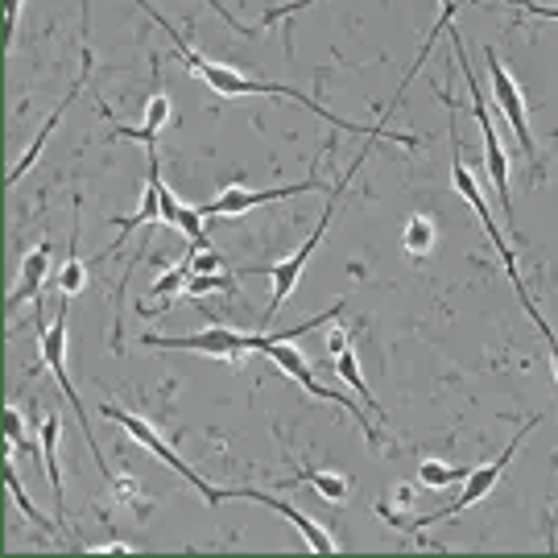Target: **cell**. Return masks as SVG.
<instances>
[{"instance_id": "obj_1", "label": "cell", "mask_w": 558, "mask_h": 558, "mask_svg": "<svg viewBox=\"0 0 558 558\" xmlns=\"http://www.w3.org/2000/svg\"><path fill=\"white\" fill-rule=\"evenodd\" d=\"M141 13H149V17L158 21L161 29L170 34V41H174V50H179L182 66L195 75V80H203L216 96H286V100L294 104H306V112H315L319 120H327V124H336V129H343V133H356V137H380V141H393V145H405V149H414L418 145V137H405V133H393L389 124H356V120H339L331 117L323 104H315L306 92H299V87H286V83H260V80H248V75H240V71H232V66H223V62H207L203 54H195L191 50V41L182 38L179 29L170 25V21L161 17L158 9L149 4V0H133Z\"/></svg>"}, {"instance_id": "obj_2", "label": "cell", "mask_w": 558, "mask_h": 558, "mask_svg": "<svg viewBox=\"0 0 558 558\" xmlns=\"http://www.w3.org/2000/svg\"><path fill=\"white\" fill-rule=\"evenodd\" d=\"M534 426H538V418H530V422H525V426H521L518 435H513V442H509V447H505V451H500V456L493 459V463H484V468H476V472L468 476V484H463V493H459V497L451 500L447 509H435V513H426V518H401V513H393V509H389V505L380 500V505H377V513H380V518H385V521H389L393 530H405V534H422L426 525H439V521L459 518L463 509H472V505H480V500H484V497H488V493H493V488H497L500 476H505V468L513 463V456H518V447H521V442H525V435H530Z\"/></svg>"}, {"instance_id": "obj_3", "label": "cell", "mask_w": 558, "mask_h": 558, "mask_svg": "<svg viewBox=\"0 0 558 558\" xmlns=\"http://www.w3.org/2000/svg\"><path fill=\"white\" fill-rule=\"evenodd\" d=\"M339 311H343V302H336L331 311H323V315H315V319H302L299 327H286V331H278V339L269 343V352H265V356L274 360V364H278L281 373H286V377L299 380V385L306 389V393H315V398H323V401H336V405H343V410H348V414H352V418L360 422L364 439H368L373 447H377V442H380L377 426H373L368 418H360V410H356V405H352L348 398H343L339 389H327V385H319V380H315V373L306 368V360H302V352H294V348H290V343H294L299 336H306V331H315V327H323L327 319H339Z\"/></svg>"}, {"instance_id": "obj_4", "label": "cell", "mask_w": 558, "mask_h": 558, "mask_svg": "<svg viewBox=\"0 0 558 558\" xmlns=\"http://www.w3.org/2000/svg\"><path fill=\"white\" fill-rule=\"evenodd\" d=\"M364 166V154H356V161H352V170L343 174V179L327 191V207H323V216H319V223H315V232H311V240L302 244L294 257H286V260H278L274 269H265L269 278H274V299H269V311H265V319L260 323H274L278 319V311H281V302L290 299L294 290H299V278H302V269H306V260H311V253L319 248V240H323V232H327V223H331V216H336V203H339V195H343V186L356 179V170Z\"/></svg>"}, {"instance_id": "obj_5", "label": "cell", "mask_w": 558, "mask_h": 558, "mask_svg": "<svg viewBox=\"0 0 558 558\" xmlns=\"http://www.w3.org/2000/svg\"><path fill=\"white\" fill-rule=\"evenodd\" d=\"M278 336H244L232 327H207V331H191V336H141L145 348H170V352H199L211 360H240L248 352H269V343Z\"/></svg>"}, {"instance_id": "obj_6", "label": "cell", "mask_w": 558, "mask_h": 558, "mask_svg": "<svg viewBox=\"0 0 558 558\" xmlns=\"http://www.w3.org/2000/svg\"><path fill=\"white\" fill-rule=\"evenodd\" d=\"M447 34H451V50H456V62L463 66V80L472 87V108H476V120H480V133H484V170H488V186L497 191V199L505 203V220L513 223V199H509V158H505V149H500V137H497V124L488 117V108H484V96H480V83L472 75V59L463 54V41L459 34L447 25Z\"/></svg>"}, {"instance_id": "obj_7", "label": "cell", "mask_w": 558, "mask_h": 558, "mask_svg": "<svg viewBox=\"0 0 558 558\" xmlns=\"http://www.w3.org/2000/svg\"><path fill=\"white\" fill-rule=\"evenodd\" d=\"M100 414H104V418L120 422V426H124V430L133 435V442H141L145 451H154V459H161V463H166V468H170L174 476L186 480V484H191V488H195V493L203 497V505H207V509H216V505L223 500V488H211V484H207V480H203L199 472H195V468H191V463H186V459H182L179 451L170 447V442L161 439L158 430H154V426H149L145 418L129 414V410H120V405H108V401L100 405Z\"/></svg>"}, {"instance_id": "obj_8", "label": "cell", "mask_w": 558, "mask_h": 558, "mask_svg": "<svg viewBox=\"0 0 558 558\" xmlns=\"http://www.w3.org/2000/svg\"><path fill=\"white\" fill-rule=\"evenodd\" d=\"M66 294H62L59 311H54V323L46 327L38 336V348H41V364L54 373V380L62 385V393H66V401H75V418H80V430L83 439H87V447H92V459H96V468L104 472V480H108V459H104L100 442H96V435H92V422L83 418V401L80 393H75V385H71V377H66Z\"/></svg>"}, {"instance_id": "obj_9", "label": "cell", "mask_w": 558, "mask_h": 558, "mask_svg": "<svg viewBox=\"0 0 558 558\" xmlns=\"http://www.w3.org/2000/svg\"><path fill=\"white\" fill-rule=\"evenodd\" d=\"M484 62H488L493 100H497L500 117L509 120V129H513V137H518L521 154H525V161H530V174H538L542 161H538V145H534V137H530V120H525V96H521V87L513 83V75L500 66V59H497V50H493V46L484 50Z\"/></svg>"}, {"instance_id": "obj_10", "label": "cell", "mask_w": 558, "mask_h": 558, "mask_svg": "<svg viewBox=\"0 0 558 558\" xmlns=\"http://www.w3.org/2000/svg\"><path fill=\"white\" fill-rule=\"evenodd\" d=\"M442 100H447V112H451V149H456V158H451V182H456V191L463 195V199L476 207V216H480V223H484V232H488V240L497 244V253H500V260H505V274H509V281L513 286H525L521 281V274H518V260H513V253H509V244H505V236H500V228H497V220H493V207H488V199L480 195V186H476V179L468 174V166H463V158H459V129H456V104H451V96L442 92Z\"/></svg>"}, {"instance_id": "obj_11", "label": "cell", "mask_w": 558, "mask_h": 558, "mask_svg": "<svg viewBox=\"0 0 558 558\" xmlns=\"http://www.w3.org/2000/svg\"><path fill=\"white\" fill-rule=\"evenodd\" d=\"M311 191H319V179L315 174H306V182H294V186H269V191H240V186H228L220 199L203 203V220H228V216H244V211H253L260 203H278V199H290V195H311Z\"/></svg>"}, {"instance_id": "obj_12", "label": "cell", "mask_w": 558, "mask_h": 558, "mask_svg": "<svg viewBox=\"0 0 558 558\" xmlns=\"http://www.w3.org/2000/svg\"><path fill=\"white\" fill-rule=\"evenodd\" d=\"M223 500H257V505H269V509H278L281 518H286L290 525H294V530H299L311 550H319V555H336V550H339L336 538L323 530L319 521H311L306 513H302V509H294L290 500L274 497V493H260V488H223Z\"/></svg>"}, {"instance_id": "obj_13", "label": "cell", "mask_w": 558, "mask_h": 558, "mask_svg": "<svg viewBox=\"0 0 558 558\" xmlns=\"http://www.w3.org/2000/svg\"><path fill=\"white\" fill-rule=\"evenodd\" d=\"M92 71H96V59H92V50H87V46H83V66H80V80H75V87H71V92H66V100H62L59 108H54V112H50V120H46V124H41V133H38V137H34V145H29V149H25V154H21V158H17V166H13V170H9V186H17V182L25 179V174H29V166H34V161L41 158V145H46V141H50V133H54V129H59V120L66 117V108H71V104L80 100V92H83V87H87V80H92Z\"/></svg>"}, {"instance_id": "obj_14", "label": "cell", "mask_w": 558, "mask_h": 558, "mask_svg": "<svg viewBox=\"0 0 558 558\" xmlns=\"http://www.w3.org/2000/svg\"><path fill=\"white\" fill-rule=\"evenodd\" d=\"M59 439H62V418L50 414L41 422V435H38V451L41 463H46V480H50V493H54V521L66 530V497H62V468H59ZM71 538V534H66Z\"/></svg>"}, {"instance_id": "obj_15", "label": "cell", "mask_w": 558, "mask_h": 558, "mask_svg": "<svg viewBox=\"0 0 558 558\" xmlns=\"http://www.w3.org/2000/svg\"><path fill=\"white\" fill-rule=\"evenodd\" d=\"M50 274V244H38L34 253H25L21 260V274H17V290L9 294V315L21 311L29 299H41V281Z\"/></svg>"}, {"instance_id": "obj_16", "label": "cell", "mask_w": 558, "mask_h": 558, "mask_svg": "<svg viewBox=\"0 0 558 558\" xmlns=\"http://www.w3.org/2000/svg\"><path fill=\"white\" fill-rule=\"evenodd\" d=\"M290 468H294V484H311L323 500H331V505H343L348 500V480L336 476V472H319V468H299L294 459H290Z\"/></svg>"}, {"instance_id": "obj_17", "label": "cell", "mask_w": 558, "mask_h": 558, "mask_svg": "<svg viewBox=\"0 0 558 558\" xmlns=\"http://www.w3.org/2000/svg\"><path fill=\"white\" fill-rule=\"evenodd\" d=\"M4 484H9V493H13V500H17L21 513L34 521V525H41V534H62V538H66V530H62L59 521L41 518L38 509H34V500H29V493L21 488V476H17V468H13V463H4ZM66 542H71V538H66Z\"/></svg>"}, {"instance_id": "obj_18", "label": "cell", "mask_w": 558, "mask_h": 558, "mask_svg": "<svg viewBox=\"0 0 558 558\" xmlns=\"http://www.w3.org/2000/svg\"><path fill=\"white\" fill-rule=\"evenodd\" d=\"M336 373L343 377V385H352V389H356V398L364 401V405H368V410H373L377 418H385L380 401L373 398V389H368V385H364V377H360V364H356V356H352V348H348V352H339V356H336Z\"/></svg>"}, {"instance_id": "obj_19", "label": "cell", "mask_w": 558, "mask_h": 558, "mask_svg": "<svg viewBox=\"0 0 558 558\" xmlns=\"http://www.w3.org/2000/svg\"><path fill=\"white\" fill-rule=\"evenodd\" d=\"M207 294H236V278L220 269V274H191L186 278V299L203 302Z\"/></svg>"}, {"instance_id": "obj_20", "label": "cell", "mask_w": 558, "mask_h": 558, "mask_svg": "<svg viewBox=\"0 0 558 558\" xmlns=\"http://www.w3.org/2000/svg\"><path fill=\"white\" fill-rule=\"evenodd\" d=\"M468 476H472V468H447V463H439V459H426V463L418 468V480L426 484V488H435V493L451 488V484H463Z\"/></svg>"}, {"instance_id": "obj_21", "label": "cell", "mask_w": 558, "mask_h": 558, "mask_svg": "<svg viewBox=\"0 0 558 558\" xmlns=\"http://www.w3.org/2000/svg\"><path fill=\"white\" fill-rule=\"evenodd\" d=\"M435 240H439V232H435V223L426 220V216H414V220L405 223V232H401L405 253H414V257H426L435 248Z\"/></svg>"}, {"instance_id": "obj_22", "label": "cell", "mask_w": 558, "mask_h": 558, "mask_svg": "<svg viewBox=\"0 0 558 558\" xmlns=\"http://www.w3.org/2000/svg\"><path fill=\"white\" fill-rule=\"evenodd\" d=\"M186 278H191V257L179 260V265H170V269H166V274L145 290V299H170V294L186 290Z\"/></svg>"}, {"instance_id": "obj_23", "label": "cell", "mask_w": 558, "mask_h": 558, "mask_svg": "<svg viewBox=\"0 0 558 558\" xmlns=\"http://www.w3.org/2000/svg\"><path fill=\"white\" fill-rule=\"evenodd\" d=\"M54 286H59L62 294L71 299V294H80V290H87V265H83L80 257H75V248H71V257H66V265L59 269V278H54Z\"/></svg>"}, {"instance_id": "obj_24", "label": "cell", "mask_w": 558, "mask_h": 558, "mask_svg": "<svg viewBox=\"0 0 558 558\" xmlns=\"http://www.w3.org/2000/svg\"><path fill=\"white\" fill-rule=\"evenodd\" d=\"M170 117H174V108H170V96L166 92H154L149 96V104H145V129H154V133H161L166 124H170Z\"/></svg>"}, {"instance_id": "obj_25", "label": "cell", "mask_w": 558, "mask_h": 558, "mask_svg": "<svg viewBox=\"0 0 558 558\" xmlns=\"http://www.w3.org/2000/svg\"><path fill=\"white\" fill-rule=\"evenodd\" d=\"M4 435H9V442H13L17 451L29 447V442H25V418H21V410H4Z\"/></svg>"}, {"instance_id": "obj_26", "label": "cell", "mask_w": 558, "mask_h": 558, "mask_svg": "<svg viewBox=\"0 0 558 558\" xmlns=\"http://www.w3.org/2000/svg\"><path fill=\"white\" fill-rule=\"evenodd\" d=\"M117 497H120V500H129V505L137 509L141 518L149 513V500H141V497H137V480H117Z\"/></svg>"}, {"instance_id": "obj_27", "label": "cell", "mask_w": 558, "mask_h": 558, "mask_svg": "<svg viewBox=\"0 0 558 558\" xmlns=\"http://www.w3.org/2000/svg\"><path fill=\"white\" fill-rule=\"evenodd\" d=\"M17 17H21V0H4V46L17 34Z\"/></svg>"}, {"instance_id": "obj_28", "label": "cell", "mask_w": 558, "mask_h": 558, "mask_svg": "<svg viewBox=\"0 0 558 558\" xmlns=\"http://www.w3.org/2000/svg\"><path fill=\"white\" fill-rule=\"evenodd\" d=\"M505 4H513V9H525V13H538V17L558 21V9H555V4H538V0H505Z\"/></svg>"}, {"instance_id": "obj_29", "label": "cell", "mask_w": 558, "mask_h": 558, "mask_svg": "<svg viewBox=\"0 0 558 558\" xmlns=\"http://www.w3.org/2000/svg\"><path fill=\"white\" fill-rule=\"evenodd\" d=\"M306 4H315V0H290V4H281V9H269V13H265V25H274V21L290 17V13H302Z\"/></svg>"}, {"instance_id": "obj_30", "label": "cell", "mask_w": 558, "mask_h": 558, "mask_svg": "<svg viewBox=\"0 0 558 558\" xmlns=\"http://www.w3.org/2000/svg\"><path fill=\"white\" fill-rule=\"evenodd\" d=\"M203 4H207V9H211V13H220V17L228 21V25H232V29H240V34H244V38H253V34H257V29H244V25H240V21L232 17V13H228V9H223L220 0H203Z\"/></svg>"}, {"instance_id": "obj_31", "label": "cell", "mask_w": 558, "mask_h": 558, "mask_svg": "<svg viewBox=\"0 0 558 558\" xmlns=\"http://www.w3.org/2000/svg\"><path fill=\"white\" fill-rule=\"evenodd\" d=\"M327 352H331V356L348 352V331H343V327H331V336H327Z\"/></svg>"}]
</instances>
